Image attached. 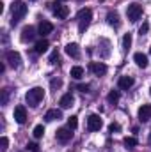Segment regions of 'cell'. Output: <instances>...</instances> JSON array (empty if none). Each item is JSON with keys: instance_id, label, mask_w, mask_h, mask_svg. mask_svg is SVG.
Instances as JSON below:
<instances>
[{"instance_id": "1", "label": "cell", "mask_w": 151, "mask_h": 152, "mask_svg": "<svg viewBox=\"0 0 151 152\" xmlns=\"http://www.w3.org/2000/svg\"><path fill=\"white\" fill-rule=\"evenodd\" d=\"M25 14H27V5H25L21 0L13 2V5H11V25H13V27L18 25L20 20H23Z\"/></svg>"}, {"instance_id": "2", "label": "cell", "mask_w": 151, "mask_h": 152, "mask_svg": "<svg viewBox=\"0 0 151 152\" xmlns=\"http://www.w3.org/2000/svg\"><path fill=\"white\" fill-rule=\"evenodd\" d=\"M76 20H78V32H80V34H84V32L87 30V27L91 25V20H93V11H91L89 7L80 9V11H78V14H76Z\"/></svg>"}, {"instance_id": "3", "label": "cell", "mask_w": 151, "mask_h": 152, "mask_svg": "<svg viewBox=\"0 0 151 152\" xmlns=\"http://www.w3.org/2000/svg\"><path fill=\"white\" fill-rule=\"evenodd\" d=\"M43 97H44V90L41 87H34V88H30L25 94V101H27L29 106H38L39 103L43 101Z\"/></svg>"}, {"instance_id": "4", "label": "cell", "mask_w": 151, "mask_h": 152, "mask_svg": "<svg viewBox=\"0 0 151 152\" xmlns=\"http://www.w3.org/2000/svg\"><path fill=\"white\" fill-rule=\"evenodd\" d=\"M50 7L53 9V14H55V18H59V20H66L68 14H70L68 5H64L62 2H53V4H50Z\"/></svg>"}, {"instance_id": "5", "label": "cell", "mask_w": 151, "mask_h": 152, "mask_svg": "<svg viewBox=\"0 0 151 152\" xmlns=\"http://www.w3.org/2000/svg\"><path fill=\"white\" fill-rule=\"evenodd\" d=\"M126 16H128L130 21H137V20L142 16V5H139V4H130V5L126 7Z\"/></svg>"}, {"instance_id": "6", "label": "cell", "mask_w": 151, "mask_h": 152, "mask_svg": "<svg viewBox=\"0 0 151 152\" xmlns=\"http://www.w3.org/2000/svg\"><path fill=\"white\" fill-rule=\"evenodd\" d=\"M5 60L9 62V66L13 67V69H18L20 67V64H21V55L18 53V51H7L5 53Z\"/></svg>"}, {"instance_id": "7", "label": "cell", "mask_w": 151, "mask_h": 152, "mask_svg": "<svg viewBox=\"0 0 151 152\" xmlns=\"http://www.w3.org/2000/svg\"><path fill=\"white\" fill-rule=\"evenodd\" d=\"M103 127V120L100 118V115H89L87 118V129L89 131H100Z\"/></svg>"}, {"instance_id": "8", "label": "cell", "mask_w": 151, "mask_h": 152, "mask_svg": "<svg viewBox=\"0 0 151 152\" xmlns=\"http://www.w3.org/2000/svg\"><path fill=\"white\" fill-rule=\"evenodd\" d=\"M34 37H36V28H34L32 25H27V27H23L20 39H21L23 42H30V41H32Z\"/></svg>"}, {"instance_id": "9", "label": "cell", "mask_w": 151, "mask_h": 152, "mask_svg": "<svg viewBox=\"0 0 151 152\" xmlns=\"http://www.w3.org/2000/svg\"><path fill=\"white\" fill-rule=\"evenodd\" d=\"M73 129H70V127H61L59 131H57V140L59 142H62V143H66V142H70L71 140V136H73V133H71Z\"/></svg>"}, {"instance_id": "10", "label": "cell", "mask_w": 151, "mask_h": 152, "mask_svg": "<svg viewBox=\"0 0 151 152\" xmlns=\"http://www.w3.org/2000/svg\"><path fill=\"white\" fill-rule=\"evenodd\" d=\"M89 69H91L96 76H103L107 73V66H105L103 62H91V64H89Z\"/></svg>"}, {"instance_id": "11", "label": "cell", "mask_w": 151, "mask_h": 152, "mask_svg": "<svg viewBox=\"0 0 151 152\" xmlns=\"http://www.w3.org/2000/svg\"><path fill=\"white\" fill-rule=\"evenodd\" d=\"M14 120L18 124H25L27 122V110H25V106H16L14 108Z\"/></svg>"}, {"instance_id": "12", "label": "cell", "mask_w": 151, "mask_h": 152, "mask_svg": "<svg viewBox=\"0 0 151 152\" xmlns=\"http://www.w3.org/2000/svg\"><path fill=\"white\" fill-rule=\"evenodd\" d=\"M139 120L141 122H148L151 118V104H142L141 108H139Z\"/></svg>"}, {"instance_id": "13", "label": "cell", "mask_w": 151, "mask_h": 152, "mask_svg": "<svg viewBox=\"0 0 151 152\" xmlns=\"http://www.w3.org/2000/svg\"><path fill=\"white\" fill-rule=\"evenodd\" d=\"M133 83H135V80L132 78V76H121L119 78V88L121 90H128V88H132L133 87Z\"/></svg>"}, {"instance_id": "14", "label": "cell", "mask_w": 151, "mask_h": 152, "mask_svg": "<svg viewBox=\"0 0 151 152\" xmlns=\"http://www.w3.org/2000/svg\"><path fill=\"white\" fill-rule=\"evenodd\" d=\"M61 118H62V112L57 110V108L48 110V112L44 113V120H46V122H53V120H61Z\"/></svg>"}, {"instance_id": "15", "label": "cell", "mask_w": 151, "mask_h": 152, "mask_svg": "<svg viewBox=\"0 0 151 152\" xmlns=\"http://www.w3.org/2000/svg\"><path fill=\"white\" fill-rule=\"evenodd\" d=\"M133 60H135V64L141 67V69H146L148 67V55H144V53H135L133 55Z\"/></svg>"}, {"instance_id": "16", "label": "cell", "mask_w": 151, "mask_h": 152, "mask_svg": "<svg viewBox=\"0 0 151 152\" xmlns=\"http://www.w3.org/2000/svg\"><path fill=\"white\" fill-rule=\"evenodd\" d=\"M73 103H75V97L71 96V94H64L62 97H61V101H59V104H61V108H71L73 106Z\"/></svg>"}, {"instance_id": "17", "label": "cell", "mask_w": 151, "mask_h": 152, "mask_svg": "<svg viewBox=\"0 0 151 152\" xmlns=\"http://www.w3.org/2000/svg\"><path fill=\"white\" fill-rule=\"evenodd\" d=\"M107 21H109V25H110V27H115V28L121 25V20H119L117 11H110V12L107 14Z\"/></svg>"}, {"instance_id": "18", "label": "cell", "mask_w": 151, "mask_h": 152, "mask_svg": "<svg viewBox=\"0 0 151 152\" xmlns=\"http://www.w3.org/2000/svg\"><path fill=\"white\" fill-rule=\"evenodd\" d=\"M66 53H68L70 57H73V58H78V57H80V48H78V44H76V42L66 44Z\"/></svg>"}, {"instance_id": "19", "label": "cell", "mask_w": 151, "mask_h": 152, "mask_svg": "<svg viewBox=\"0 0 151 152\" xmlns=\"http://www.w3.org/2000/svg\"><path fill=\"white\" fill-rule=\"evenodd\" d=\"M52 30H53V25L50 21H41L39 23V34L41 36H48V34H52Z\"/></svg>"}, {"instance_id": "20", "label": "cell", "mask_w": 151, "mask_h": 152, "mask_svg": "<svg viewBox=\"0 0 151 152\" xmlns=\"http://www.w3.org/2000/svg\"><path fill=\"white\" fill-rule=\"evenodd\" d=\"M48 48H50V42H48L46 39H41V41L36 42V48H34V50H36V53H38V55H43Z\"/></svg>"}, {"instance_id": "21", "label": "cell", "mask_w": 151, "mask_h": 152, "mask_svg": "<svg viewBox=\"0 0 151 152\" xmlns=\"http://www.w3.org/2000/svg\"><path fill=\"white\" fill-rule=\"evenodd\" d=\"M123 143H124V147H126V149H130V151H132V149H135V147H137V143H139V142H137V138H135V136H126V138L123 140Z\"/></svg>"}, {"instance_id": "22", "label": "cell", "mask_w": 151, "mask_h": 152, "mask_svg": "<svg viewBox=\"0 0 151 152\" xmlns=\"http://www.w3.org/2000/svg\"><path fill=\"white\" fill-rule=\"evenodd\" d=\"M70 76H71V78H75V80H80V78L84 76V69H82L80 66H75V67H71Z\"/></svg>"}, {"instance_id": "23", "label": "cell", "mask_w": 151, "mask_h": 152, "mask_svg": "<svg viewBox=\"0 0 151 152\" xmlns=\"http://www.w3.org/2000/svg\"><path fill=\"white\" fill-rule=\"evenodd\" d=\"M119 97H121V96H119V90H110V92H109V96H107L109 103H114V104L119 101Z\"/></svg>"}, {"instance_id": "24", "label": "cell", "mask_w": 151, "mask_h": 152, "mask_svg": "<svg viewBox=\"0 0 151 152\" xmlns=\"http://www.w3.org/2000/svg\"><path fill=\"white\" fill-rule=\"evenodd\" d=\"M130 46H132V34H124L123 36V48L130 50Z\"/></svg>"}, {"instance_id": "25", "label": "cell", "mask_w": 151, "mask_h": 152, "mask_svg": "<svg viewBox=\"0 0 151 152\" xmlns=\"http://www.w3.org/2000/svg\"><path fill=\"white\" fill-rule=\"evenodd\" d=\"M7 101H9V88H4V90H2V97H0V104L5 106Z\"/></svg>"}, {"instance_id": "26", "label": "cell", "mask_w": 151, "mask_h": 152, "mask_svg": "<svg viewBox=\"0 0 151 152\" xmlns=\"http://www.w3.org/2000/svg\"><path fill=\"white\" fill-rule=\"evenodd\" d=\"M32 134H34V138H41V136L44 134V127H43V126H36L34 131H32Z\"/></svg>"}, {"instance_id": "27", "label": "cell", "mask_w": 151, "mask_h": 152, "mask_svg": "<svg viewBox=\"0 0 151 152\" xmlns=\"http://www.w3.org/2000/svg\"><path fill=\"white\" fill-rule=\"evenodd\" d=\"M76 126H78V120H76V117H75V115H73V117H70V118H68V127L75 131Z\"/></svg>"}, {"instance_id": "28", "label": "cell", "mask_w": 151, "mask_h": 152, "mask_svg": "<svg viewBox=\"0 0 151 152\" xmlns=\"http://www.w3.org/2000/svg\"><path fill=\"white\" fill-rule=\"evenodd\" d=\"M50 64H53V66L59 64V51H57V50L52 51V55H50Z\"/></svg>"}, {"instance_id": "29", "label": "cell", "mask_w": 151, "mask_h": 152, "mask_svg": "<svg viewBox=\"0 0 151 152\" xmlns=\"http://www.w3.org/2000/svg\"><path fill=\"white\" fill-rule=\"evenodd\" d=\"M7 145H9V140H7L5 136H2V138H0V152L7 151Z\"/></svg>"}, {"instance_id": "30", "label": "cell", "mask_w": 151, "mask_h": 152, "mask_svg": "<svg viewBox=\"0 0 151 152\" xmlns=\"http://www.w3.org/2000/svg\"><path fill=\"white\" fill-rule=\"evenodd\" d=\"M27 151L39 152V145H38V143H34V142H30V143H27Z\"/></svg>"}, {"instance_id": "31", "label": "cell", "mask_w": 151, "mask_h": 152, "mask_svg": "<svg viewBox=\"0 0 151 152\" xmlns=\"http://www.w3.org/2000/svg\"><path fill=\"white\" fill-rule=\"evenodd\" d=\"M148 30H150V23H142L141 28H139V34L144 36V34H148Z\"/></svg>"}, {"instance_id": "32", "label": "cell", "mask_w": 151, "mask_h": 152, "mask_svg": "<svg viewBox=\"0 0 151 152\" xmlns=\"http://www.w3.org/2000/svg\"><path fill=\"white\" fill-rule=\"evenodd\" d=\"M109 131H110V133H117V131H121V126H119L117 122H112V124L109 126Z\"/></svg>"}, {"instance_id": "33", "label": "cell", "mask_w": 151, "mask_h": 152, "mask_svg": "<svg viewBox=\"0 0 151 152\" xmlns=\"http://www.w3.org/2000/svg\"><path fill=\"white\" fill-rule=\"evenodd\" d=\"M50 85H52V88H53V90H57V88L62 85V81H61V80H52V83H50Z\"/></svg>"}, {"instance_id": "34", "label": "cell", "mask_w": 151, "mask_h": 152, "mask_svg": "<svg viewBox=\"0 0 151 152\" xmlns=\"http://www.w3.org/2000/svg\"><path fill=\"white\" fill-rule=\"evenodd\" d=\"M78 90L80 92H89V85H78Z\"/></svg>"}, {"instance_id": "35", "label": "cell", "mask_w": 151, "mask_h": 152, "mask_svg": "<svg viewBox=\"0 0 151 152\" xmlns=\"http://www.w3.org/2000/svg\"><path fill=\"white\" fill-rule=\"evenodd\" d=\"M150 143H151V133H150Z\"/></svg>"}, {"instance_id": "36", "label": "cell", "mask_w": 151, "mask_h": 152, "mask_svg": "<svg viewBox=\"0 0 151 152\" xmlns=\"http://www.w3.org/2000/svg\"><path fill=\"white\" fill-rule=\"evenodd\" d=\"M150 96H151V87H150Z\"/></svg>"}, {"instance_id": "37", "label": "cell", "mask_w": 151, "mask_h": 152, "mask_svg": "<svg viewBox=\"0 0 151 152\" xmlns=\"http://www.w3.org/2000/svg\"><path fill=\"white\" fill-rule=\"evenodd\" d=\"M150 53H151V50H150Z\"/></svg>"}, {"instance_id": "38", "label": "cell", "mask_w": 151, "mask_h": 152, "mask_svg": "<svg viewBox=\"0 0 151 152\" xmlns=\"http://www.w3.org/2000/svg\"><path fill=\"white\" fill-rule=\"evenodd\" d=\"M32 2H34V0H32Z\"/></svg>"}]
</instances>
